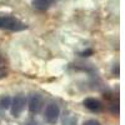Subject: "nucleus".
<instances>
[{"instance_id":"3","label":"nucleus","mask_w":125,"mask_h":125,"mask_svg":"<svg viewBox=\"0 0 125 125\" xmlns=\"http://www.w3.org/2000/svg\"><path fill=\"white\" fill-rule=\"evenodd\" d=\"M60 115V108L58 104L55 103H50L45 108V120L49 124H55L59 119Z\"/></svg>"},{"instance_id":"6","label":"nucleus","mask_w":125,"mask_h":125,"mask_svg":"<svg viewBox=\"0 0 125 125\" xmlns=\"http://www.w3.org/2000/svg\"><path fill=\"white\" fill-rule=\"evenodd\" d=\"M54 3H56V0H31L33 8L39 11H46Z\"/></svg>"},{"instance_id":"1","label":"nucleus","mask_w":125,"mask_h":125,"mask_svg":"<svg viewBox=\"0 0 125 125\" xmlns=\"http://www.w3.org/2000/svg\"><path fill=\"white\" fill-rule=\"evenodd\" d=\"M0 29L8 31H23L28 25L11 14H0Z\"/></svg>"},{"instance_id":"10","label":"nucleus","mask_w":125,"mask_h":125,"mask_svg":"<svg viewBox=\"0 0 125 125\" xmlns=\"http://www.w3.org/2000/svg\"><path fill=\"white\" fill-rule=\"evenodd\" d=\"M93 49H86V50H84V51H81L80 53V55L81 56H90V55H93Z\"/></svg>"},{"instance_id":"11","label":"nucleus","mask_w":125,"mask_h":125,"mask_svg":"<svg viewBox=\"0 0 125 125\" xmlns=\"http://www.w3.org/2000/svg\"><path fill=\"white\" fill-rule=\"evenodd\" d=\"M4 62V58H3V55H1V53H0V65H1Z\"/></svg>"},{"instance_id":"8","label":"nucleus","mask_w":125,"mask_h":125,"mask_svg":"<svg viewBox=\"0 0 125 125\" xmlns=\"http://www.w3.org/2000/svg\"><path fill=\"white\" fill-rule=\"evenodd\" d=\"M83 125H101V124H100V121H98L95 119H90V120L84 121V123H83Z\"/></svg>"},{"instance_id":"2","label":"nucleus","mask_w":125,"mask_h":125,"mask_svg":"<svg viewBox=\"0 0 125 125\" xmlns=\"http://www.w3.org/2000/svg\"><path fill=\"white\" fill-rule=\"evenodd\" d=\"M26 105V98L24 94H16L14 98H11V105H10V109H11V115L18 118L21 115V113L24 111Z\"/></svg>"},{"instance_id":"5","label":"nucleus","mask_w":125,"mask_h":125,"mask_svg":"<svg viewBox=\"0 0 125 125\" xmlns=\"http://www.w3.org/2000/svg\"><path fill=\"white\" fill-rule=\"evenodd\" d=\"M83 105L93 113H98V111L103 110V103L95 98H86L83 101Z\"/></svg>"},{"instance_id":"9","label":"nucleus","mask_w":125,"mask_h":125,"mask_svg":"<svg viewBox=\"0 0 125 125\" xmlns=\"http://www.w3.org/2000/svg\"><path fill=\"white\" fill-rule=\"evenodd\" d=\"M6 76H8V70L3 65H0V79H4Z\"/></svg>"},{"instance_id":"4","label":"nucleus","mask_w":125,"mask_h":125,"mask_svg":"<svg viewBox=\"0 0 125 125\" xmlns=\"http://www.w3.org/2000/svg\"><path fill=\"white\" fill-rule=\"evenodd\" d=\"M44 105V99L40 94H31L29 99V111L31 114H38L43 109Z\"/></svg>"},{"instance_id":"7","label":"nucleus","mask_w":125,"mask_h":125,"mask_svg":"<svg viewBox=\"0 0 125 125\" xmlns=\"http://www.w3.org/2000/svg\"><path fill=\"white\" fill-rule=\"evenodd\" d=\"M10 105H11V98H10L9 95H4L0 98V108L1 109H9Z\"/></svg>"}]
</instances>
